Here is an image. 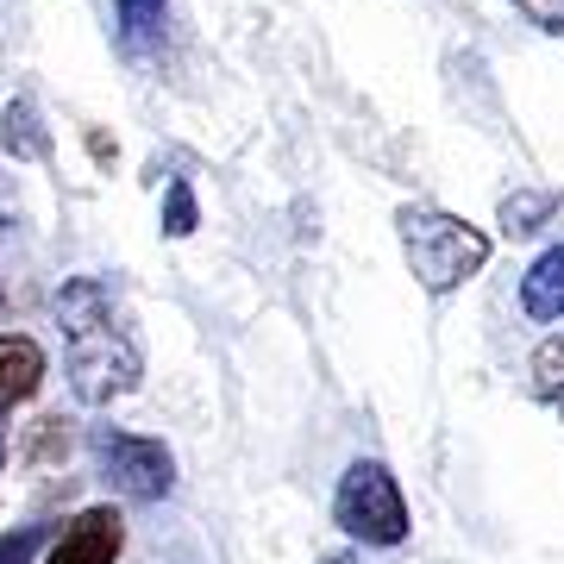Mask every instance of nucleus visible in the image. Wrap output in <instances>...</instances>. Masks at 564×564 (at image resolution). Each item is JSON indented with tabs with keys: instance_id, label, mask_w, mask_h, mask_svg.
<instances>
[{
	"instance_id": "nucleus-1",
	"label": "nucleus",
	"mask_w": 564,
	"mask_h": 564,
	"mask_svg": "<svg viewBox=\"0 0 564 564\" xmlns=\"http://www.w3.org/2000/svg\"><path fill=\"white\" fill-rule=\"evenodd\" d=\"M57 333H63V364H69V383L82 402H113L132 395L144 377V351L132 339L120 295L101 276H69L57 289Z\"/></svg>"
},
{
	"instance_id": "nucleus-2",
	"label": "nucleus",
	"mask_w": 564,
	"mask_h": 564,
	"mask_svg": "<svg viewBox=\"0 0 564 564\" xmlns=\"http://www.w3.org/2000/svg\"><path fill=\"white\" fill-rule=\"evenodd\" d=\"M395 239H402V258L414 270L426 295H452L489 263V239L458 214H440V207H402L395 214Z\"/></svg>"
},
{
	"instance_id": "nucleus-3",
	"label": "nucleus",
	"mask_w": 564,
	"mask_h": 564,
	"mask_svg": "<svg viewBox=\"0 0 564 564\" xmlns=\"http://www.w3.org/2000/svg\"><path fill=\"white\" fill-rule=\"evenodd\" d=\"M333 521L364 545H402L408 540V502L402 484L383 458H358L333 489Z\"/></svg>"
},
{
	"instance_id": "nucleus-4",
	"label": "nucleus",
	"mask_w": 564,
	"mask_h": 564,
	"mask_svg": "<svg viewBox=\"0 0 564 564\" xmlns=\"http://www.w3.org/2000/svg\"><path fill=\"white\" fill-rule=\"evenodd\" d=\"M95 464L107 470V484L132 496V502H158L176 489V458L163 440H144V433H126V426H95Z\"/></svg>"
},
{
	"instance_id": "nucleus-5",
	"label": "nucleus",
	"mask_w": 564,
	"mask_h": 564,
	"mask_svg": "<svg viewBox=\"0 0 564 564\" xmlns=\"http://www.w3.org/2000/svg\"><path fill=\"white\" fill-rule=\"evenodd\" d=\"M126 545V521L113 508H82L76 521L63 527V540L51 545L44 564H113Z\"/></svg>"
},
{
	"instance_id": "nucleus-6",
	"label": "nucleus",
	"mask_w": 564,
	"mask_h": 564,
	"mask_svg": "<svg viewBox=\"0 0 564 564\" xmlns=\"http://www.w3.org/2000/svg\"><path fill=\"white\" fill-rule=\"evenodd\" d=\"M44 389V351L25 333H0V408L32 402Z\"/></svg>"
},
{
	"instance_id": "nucleus-7",
	"label": "nucleus",
	"mask_w": 564,
	"mask_h": 564,
	"mask_svg": "<svg viewBox=\"0 0 564 564\" xmlns=\"http://www.w3.org/2000/svg\"><path fill=\"white\" fill-rule=\"evenodd\" d=\"M521 307L533 321H564V245L540 251L521 276Z\"/></svg>"
},
{
	"instance_id": "nucleus-8",
	"label": "nucleus",
	"mask_w": 564,
	"mask_h": 564,
	"mask_svg": "<svg viewBox=\"0 0 564 564\" xmlns=\"http://www.w3.org/2000/svg\"><path fill=\"white\" fill-rule=\"evenodd\" d=\"M0 144L13 151L20 163H39L51 158V132L39 126V113H32V101H7L0 107Z\"/></svg>"
},
{
	"instance_id": "nucleus-9",
	"label": "nucleus",
	"mask_w": 564,
	"mask_h": 564,
	"mask_svg": "<svg viewBox=\"0 0 564 564\" xmlns=\"http://www.w3.org/2000/svg\"><path fill=\"white\" fill-rule=\"evenodd\" d=\"M533 389L552 414H564V339H545L533 351Z\"/></svg>"
},
{
	"instance_id": "nucleus-10",
	"label": "nucleus",
	"mask_w": 564,
	"mask_h": 564,
	"mask_svg": "<svg viewBox=\"0 0 564 564\" xmlns=\"http://www.w3.org/2000/svg\"><path fill=\"white\" fill-rule=\"evenodd\" d=\"M113 7H120L126 44H151L163 32V13H170V0H113Z\"/></svg>"
},
{
	"instance_id": "nucleus-11",
	"label": "nucleus",
	"mask_w": 564,
	"mask_h": 564,
	"mask_svg": "<svg viewBox=\"0 0 564 564\" xmlns=\"http://www.w3.org/2000/svg\"><path fill=\"white\" fill-rule=\"evenodd\" d=\"M195 226H202V207H195V195H188V182L176 176L170 188H163V232H170V239H188Z\"/></svg>"
},
{
	"instance_id": "nucleus-12",
	"label": "nucleus",
	"mask_w": 564,
	"mask_h": 564,
	"mask_svg": "<svg viewBox=\"0 0 564 564\" xmlns=\"http://www.w3.org/2000/svg\"><path fill=\"white\" fill-rule=\"evenodd\" d=\"M545 214H552V195H514V202H502V226H508V232H533Z\"/></svg>"
},
{
	"instance_id": "nucleus-13",
	"label": "nucleus",
	"mask_w": 564,
	"mask_h": 564,
	"mask_svg": "<svg viewBox=\"0 0 564 564\" xmlns=\"http://www.w3.org/2000/svg\"><path fill=\"white\" fill-rule=\"evenodd\" d=\"M514 13H527L545 39H564V0H514Z\"/></svg>"
},
{
	"instance_id": "nucleus-14",
	"label": "nucleus",
	"mask_w": 564,
	"mask_h": 564,
	"mask_svg": "<svg viewBox=\"0 0 564 564\" xmlns=\"http://www.w3.org/2000/svg\"><path fill=\"white\" fill-rule=\"evenodd\" d=\"M32 540H39V533H20V540H7V545H0V564H25Z\"/></svg>"
},
{
	"instance_id": "nucleus-15",
	"label": "nucleus",
	"mask_w": 564,
	"mask_h": 564,
	"mask_svg": "<svg viewBox=\"0 0 564 564\" xmlns=\"http://www.w3.org/2000/svg\"><path fill=\"white\" fill-rule=\"evenodd\" d=\"M0 458H7V426H0Z\"/></svg>"
},
{
	"instance_id": "nucleus-16",
	"label": "nucleus",
	"mask_w": 564,
	"mask_h": 564,
	"mask_svg": "<svg viewBox=\"0 0 564 564\" xmlns=\"http://www.w3.org/2000/svg\"><path fill=\"white\" fill-rule=\"evenodd\" d=\"M333 564H358V558H333Z\"/></svg>"
}]
</instances>
